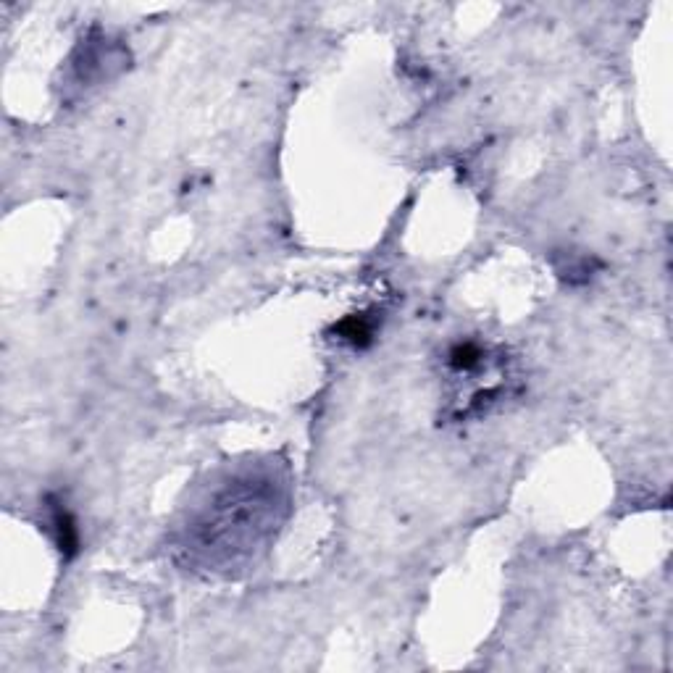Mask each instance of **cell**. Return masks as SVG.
I'll list each match as a JSON object with an SVG mask.
<instances>
[{
	"instance_id": "7a4b0ae2",
	"label": "cell",
	"mask_w": 673,
	"mask_h": 673,
	"mask_svg": "<svg viewBox=\"0 0 673 673\" xmlns=\"http://www.w3.org/2000/svg\"><path fill=\"white\" fill-rule=\"evenodd\" d=\"M376 329H379V321H376L374 313H353V316H345L342 321L334 324V337L345 345H350L353 350L369 348L376 337Z\"/></svg>"
},
{
	"instance_id": "3957f363",
	"label": "cell",
	"mask_w": 673,
	"mask_h": 673,
	"mask_svg": "<svg viewBox=\"0 0 673 673\" xmlns=\"http://www.w3.org/2000/svg\"><path fill=\"white\" fill-rule=\"evenodd\" d=\"M50 532H53V539H56L58 550L64 558H74L79 550V529L77 521L66 511L64 503H58V500H50Z\"/></svg>"
},
{
	"instance_id": "6da1fadb",
	"label": "cell",
	"mask_w": 673,
	"mask_h": 673,
	"mask_svg": "<svg viewBox=\"0 0 673 673\" xmlns=\"http://www.w3.org/2000/svg\"><path fill=\"white\" fill-rule=\"evenodd\" d=\"M445 374L450 382H466V400L458 418L487 413L508 390L505 355L482 340H458L445 350Z\"/></svg>"
}]
</instances>
